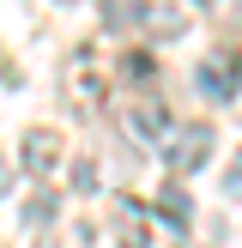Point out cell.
<instances>
[{
    "mask_svg": "<svg viewBox=\"0 0 242 248\" xmlns=\"http://www.w3.org/2000/svg\"><path fill=\"white\" fill-rule=\"evenodd\" d=\"M194 85H200V97H212V103H230V97L242 91V48L236 43L212 48V55L194 67Z\"/></svg>",
    "mask_w": 242,
    "mask_h": 248,
    "instance_id": "1",
    "label": "cell"
},
{
    "mask_svg": "<svg viewBox=\"0 0 242 248\" xmlns=\"http://www.w3.org/2000/svg\"><path fill=\"white\" fill-rule=\"evenodd\" d=\"M176 248H194V242H176Z\"/></svg>",
    "mask_w": 242,
    "mask_h": 248,
    "instance_id": "14",
    "label": "cell"
},
{
    "mask_svg": "<svg viewBox=\"0 0 242 248\" xmlns=\"http://www.w3.org/2000/svg\"><path fill=\"white\" fill-rule=\"evenodd\" d=\"M127 121H133V133H139V140H169V133H176V121H169V103L157 91H145L139 103L127 109Z\"/></svg>",
    "mask_w": 242,
    "mask_h": 248,
    "instance_id": "4",
    "label": "cell"
},
{
    "mask_svg": "<svg viewBox=\"0 0 242 248\" xmlns=\"http://www.w3.org/2000/svg\"><path fill=\"white\" fill-rule=\"evenodd\" d=\"M224 194H230V200H242V152L230 157V170H224Z\"/></svg>",
    "mask_w": 242,
    "mask_h": 248,
    "instance_id": "11",
    "label": "cell"
},
{
    "mask_svg": "<svg viewBox=\"0 0 242 248\" xmlns=\"http://www.w3.org/2000/svg\"><path fill=\"white\" fill-rule=\"evenodd\" d=\"M139 24H145V0H103V31L133 36Z\"/></svg>",
    "mask_w": 242,
    "mask_h": 248,
    "instance_id": "8",
    "label": "cell"
},
{
    "mask_svg": "<svg viewBox=\"0 0 242 248\" xmlns=\"http://www.w3.org/2000/svg\"><path fill=\"white\" fill-rule=\"evenodd\" d=\"M55 218V194H36L30 206H24V224H48Z\"/></svg>",
    "mask_w": 242,
    "mask_h": 248,
    "instance_id": "10",
    "label": "cell"
},
{
    "mask_svg": "<svg viewBox=\"0 0 242 248\" xmlns=\"http://www.w3.org/2000/svg\"><path fill=\"white\" fill-rule=\"evenodd\" d=\"M218 133L206 127V121H188V127H176V140H169V170L176 176H188V170H200L206 157H212Z\"/></svg>",
    "mask_w": 242,
    "mask_h": 248,
    "instance_id": "2",
    "label": "cell"
},
{
    "mask_svg": "<svg viewBox=\"0 0 242 248\" xmlns=\"http://www.w3.org/2000/svg\"><path fill=\"white\" fill-rule=\"evenodd\" d=\"M200 6H218V0H200Z\"/></svg>",
    "mask_w": 242,
    "mask_h": 248,
    "instance_id": "13",
    "label": "cell"
},
{
    "mask_svg": "<svg viewBox=\"0 0 242 248\" xmlns=\"http://www.w3.org/2000/svg\"><path fill=\"white\" fill-rule=\"evenodd\" d=\"M151 43H169V36H182L188 31V12L182 6H169V0H145V24H139Z\"/></svg>",
    "mask_w": 242,
    "mask_h": 248,
    "instance_id": "6",
    "label": "cell"
},
{
    "mask_svg": "<svg viewBox=\"0 0 242 248\" xmlns=\"http://www.w3.org/2000/svg\"><path fill=\"white\" fill-rule=\"evenodd\" d=\"M157 218L169 224V236H188V224H194V200H188V188H164V194H157Z\"/></svg>",
    "mask_w": 242,
    "mask_h": 248,
    "instance_id": "7",
    "label": "cell"
},
{
    "mask_svg": "<svg viewBox=\"0 0 242 248\" xmlns=\"http://www.w3.org/2000/svg\"><path fill=\"white\" fill-rule=\"evenodd\" d=\"M18 164H24V176L43 182L48 170L60 164V133H55V127H30V133H24V145H18Z\"/></svg>",
    "mask_w": 242,
    "mask_h": 248,
    "instance_id": "3",
    "label": "cell"
},
{
    "mask_svg": "<svg viewBox=\"0 0 242 248\" xmlns=\"http://www.w3.org/2000/svg\"><path fill=\"white\" fill-rule=\"evenodd\" d=\"M60 6H79V0H60Z\"/></svg>",
    "mask_w": 242,
    "mask_h": 248,
    "instance_id": "12",
    "label": "cell"
},
{
    "mask_svg": "<svg viewBox=\"0 0 242 248\" xmlns=\"http://www.w3.org/2000/svg\"><path fill=\"white\" fill-rule=\"evenodd\" d=\"M73 194H97V164H91V157L73 164Z\"/></svg>",
    "mask_w": 242,
    "mask_h": 248,
    "instance_id": "9",
    "label": "cell"
},
{
    "mask_svg": "<svg viewBox=\"0 0 242 248\" xmlns=\"http://www.w3.org/2000/svg\"><path fill=\"white\" fill-rule=\"evenodd\" d=\"M115 248H151V224L139 200H115Z\"/></svg>",
    "mask_w": 242,
    "mask_h": 248,
    "instance_id": "5",
    "label": "cell"
}]
</instances>
